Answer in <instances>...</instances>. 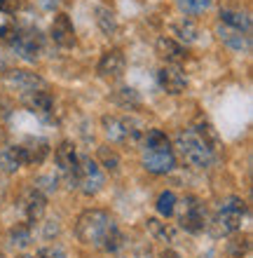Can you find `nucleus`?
<instances>
[{
	"mask_svg": "<svg viewBox=\"0 0 253 258\" xmlns=\"http://www.w3.org/2000/svg\"><path fill=\"white\" fill-rule=\"evenodd\" d=\"M171 33L176 35L174 40H178L181 45H192V42L199 40V28H197V24H195L190 17H183L181 21L171 24Z\"/></svg>",
	"mask_w": 253,
	"mask_h": 258,
	"instance_id": "obj_20",
	"label": "nucleus"
},
{
	"mask_svg": "<svg viewBox=\"0 0 253 258\" xmlns=\"http://www.w3.org/2000/svg\"><path fill=\"white\" fill-rule=\"evenodd\" d=\"M49 38L54 40L56 47L61 49H73L77 45V38H75V26L66 12H59L49 26Z\"/></svg>",
	"mask_w": 253,
	"mask_h": 258,
	"instance_id": "obj_14",
	"label": "nucleus"
},
{
	"mask_svg": "<svg viewBox=\"0 0 253 258\" xmlns=\"http://www.w3.org/2000/svg\"><path fill=\"white\" fill-rule=\"evenodd\" d=\"M17 150H19V160L21 167H31V164H42L49 155V141L45 139H38V136H28L21 143H17Z\"/></svg>",
	"mask_w": 253,
	"mask_h": 258,
	"instance_id": "obj_12",
	"label": "nucleus"
},
{
	"mask_svg": "<svg viewBox=\"0 0 253 258\" xmlns=\"http://www.w3.org/2000/svg\"><path fill=\"white\" fill-rule=\"evenodd\" d=\"M10 63H12V54H7V49L0 47V73L10 71Z\"/></svg>",
	"mask_w": 253,
	"mask_h": 258,
	"instance_id": "obj_32",
	"label": "nucleus"
},
{
	"mask_svg": "<svg viewBox=\"0 0 253 258\" xmlns=\"http://www.w3.org/2000/svg\"><path fill=\"white\" fill-rule=\"evenodd\" d=\"M3 82L7 87L21 92V94L24 92H33V89H45V80L33 71H26V68H10V71H5Z\"/></svg>",
	"mask_w": 253,
	"mask_h": 258,
	"instance_id": "obj_13",
	"label": "nucleus"
},
{
	"mask_svg": "<svg viewBox=\"0 0 253 258\" xmlns=\"http://www.w3.org/2000/svg\"><path fill=\"white\" fill-rule=\"evenodd\" d=\"M176 202H178L176 192H174V190H164V192H159L157 202H155V209H157V214L162 218H171L174 214H176Z\"/></svg>",
	"mask_w": 253,
	"mask_h": 258,
	"instance_id": "obj_24",
	"label": "nucleus"
},
{
	"mask_svg": "<svg viewBox=\"0 0 253 258\" xmlns=\"http://www.w3.org/2000/svg\"><path fill=\"white\" fill-rule=\"evenodd\" d=\"M0 106H3V99H0Z\"/></svg>",
	"mask_w": 253,
	"mask_h": 258,
	"instance_id": "obj_36",
	"label": "nucleus"
},
{
	"mask_svg": "<svg viewBox=\"0 0 253 258\" xmlns=\"http://www.w3.org/2000/svg\"><path fill=\"white\" fill-rule=\"evenodd\" d=\"M218 24H225L230 28H237L241 33H251V14L241 12V10H232V7H225L220 10V21Z\"/></svg>",
	"mask_w": 253,
	"mask_h": 258,
	"instance_id": "obj_19",
	"label": "nucleus"
},
{
	"mask_svg": "<svg viewBox=\"0 0 253 258\" xmlns=\"http://www.w3.org/2000/svg\"><path fill=\"white\" fill-rule=\"evenodd\" d=\"M96 26L101 28L103 35H115L117 31V17L113 10H108V7H96Z\"/></svg>",
	"mask_w": 253,
	"mask_h": 258,
	"instance_id": "obj_23",
	"label": "nucleus"
},
{
	"mask_svg": "<svg viewBox=\"0 0 253 258\" xmlns=\"http://www.w3.org/2000/svg\"><path fill=\"white\" fill-rule=\"evenodd\" d=\"M141 164L148 174L164 176L176 167V153L174 148H159V150H145L141 148Z\"/></svg>",
	"mask_w": 253,
	"mask_h": 258,
	"instance_id": "obj_9",
	"label": "nucleus"
},
{
	"mask_svg": "<svg viewBox=\"0 0 253 258\" xmlns=\"http://www.w3.org/2000/svg\"><path fill=\"white\" fill-rule=\"evenodd\" d=\"M216 35H218V40L225 45L227 49H232L237 54H246L251 52V33H241L237 28H230L225 24H218L216 26Z\"/></svg>",
	"mask_w": 253,
	"mask_h": 258,
	"instance_id": "obj_17",
	"label": "nucleus"
},
{
	"mask_svg": "<svg viewBox=\"0 0 253 258\" xmlns=\"http://www.w3.org/2000/svg\"><path fill=\"white\" fill-rule=\"evenodd\" d=\"M103 185H106V174L103 169L99 167L96 160H92L89 155H82L80 157V169H77V190L82 192V195L92 197L96 192L103 190Z\"/></svg>",
	"mask_w": 253,
	"mask_h": 258,
	"instance_id": "obj_8",
	"label": "nucleus"
},
{
	"mask_svg": "<svg viewBox=\"0 0 253 258\" xmlns=\"http://www.w3.org/2000/svg\"><path fill=\"white\" fill-rule=\"evenodd\" d=\"M157 85L171 96L183 94L188 89V75L174 63H166V66H162L157 71Z\"/></svg>",
	"mask_w": 253,
	"mask_h": 258,
	"instance_id": "obj_16",
	"label": "nucleus"
},
{
	"mask_svg": "<svg viewBox=\"0 0 253 258\" xmlns=\"http://www.w3.org/2000/svg\"><path fill=\"white\" fill-rule=\"evenodd\" d=\"M14 24L7 19V14H0V38H7V35L12 33Z\"/></svg>",
	"mask_w": 253,
	"mask_h": 258,
	"instance_id": "obj_31",
	"label": "nucleus"
},
{
	"mask_svg": "<svg viewBox=\"0 0 253 258\" xmlns=\"http://www.w3.org/2000/svg\"><path fill=\"white\" fill-rule=\"evenodd\" d=\"M21 258H33V256H21Z\"/></svg>",
	"mask_w": 253,
	"mask_h": 258,
	"instance_id": "obj_35",
	"label": "nucleus"
},
{
	"mask_svg": "<svg viewBox=\"0 0 253 258\" xmlns=\"http://www.w3.org/2000/svg\"><path fill=\"white\" fill-rule=\"evenodd\" d=\"M40 5H42V7H47V10H52V7L56 5V0H40Z\"/></svg>",
	"mask_w": 253,
	"mask_h": 258,
	"instance_id": "obj_34",
	"label": "nucleus"
},
{
	"mask_svg": "<svg viewBox=\"0 0 253 258\" xmlns=\"http://www.w3.org/2000/svg\"><path fill=\"white\" fill-rule=\"evenodd\" d=\"M155 52H157V56L162 59V61L174 63V66L188 59L185 45H181V42L174 40V38H169V35H159L157 42H155Z\"/></svg>",
	"mask_w": 253,
	"mask_h": 258,
	"instance_id": "obj_18",
	"label": "nucleus"
},
{
	"mask_svg": "<svg viewBox=\"0 0 253 258\" xmlns=\"http://www.w3.org/2000/svg\"><path fill=\"white\" fill-rule=\"evenodd\" d=\"M124 68H127V59H124L122 49H108V52H103L99 63H96V73L103 80L115 82L124 75Z\"/></svg>",
	"mask_w": 253,
	"mask_h": 258,
	"instance_id": "obj_15",
	"label": "nucleus"
},
{
	"mask_svg": "<svg viewBox=\"0 0 253 258\" xmlns=\"http://www.w3.org/2000/svg\"><path fill=\"white\" fill-rule=\"evenodd\" d=\"M99 167H103L110 174H117L120 171V155L108 146H101L99 148Z\"/></svg>",
	"mask_w": 253,
	"mask_h": 258,
	"instance_id": "obj_25",
	"label": "nucleus"
},
{
	"mask_svg": "<svg viewBox=\"0 0 253 258\" xmlns=\"http://www.w3.org/2000/svg\"><path fill=\"white\" fill-rule=\"evenodd\" d=\"M181 209H178V223L185 232L190 235H197L206 228V207L204 202L195 195H185L181 200Z\"/></svg>",
	"mask_w": 253,
	"mask_h": 258,
	"instance_id": "obj_6",
	"label": "nucleus"
},
{
	"mask_svg": "<svg viewBox=\"0 0 253 258\" xmlns=\"http://www.w3.org/2000/svg\"><path fill=\"white\" fill-rule=\"evenodd\" d=\"M5 40H7L10 52H12L14 56L24 59V61H28V63H35L40 59L42 45H45L42 33L33 26H14L12 33L7 35Z\"/></svg>",
	"mask_w": 253,
	"mask_h": 258,
	"instance_id": "obj_4",
	"label": "nucleus"
},
{
	"mask_svg": "<svg viewBox=\"0 0 253 258\" xmlns=\"http://www.w3.org/2000/svg\"><path fill=\"white\" fill-rule=\"evenodd\" d=\"M54 160H56V169L59 176L63 178V183L68 188L77 185V169H80V155L73 141H61L59 148L54 150Z\"/></svg>",
	"mask_w": 253,
	"mask_h": 258,
	"instance_id": "obj_7",
	"label": "nucleus"
},
{
	"mask_svg": "<svg viewBox=\"0 0 253 258\" xmlns=\"http://www.w3.org/2000/svg\"><path fill=\"white\" fill-rule=\"evenodd\" d=\"M0 258H5V256H0Z\"/></svg>",
	"mask_w": 253,
	"mask_h": 258,
	"instance_id": "obj_37",
	"label": "nucleus"
},
{
	"mask_svg": "<svg viewBox=\"0 0 253 258\" xmlns=\"http://www.w3.org/2000/svg\"><path fill=\"white\" fill-rule=\"evenodd\" d=\"M145 225H148V230H150V235L155 239H162V242H174V228L166 223H162L159 218H148L145 221Z\"/></svg>",
	"mask_w": 253,
	"mask_h": 258,
	"instance_id": "obj_26",
	"label": "nucleus"
},
{
	"mask_svg": "<svg viewBox=\"0 0 253 258\" xmlns=\"http://www.w3.org/2000/svg\"><path fill=\"white\" fill-rule=\"evenodd\" d=\"M213 0H178V7L183 10L188 17H195V14H202L211 7Z\"/></svg>",
	"mask_w": 253,
	"mask_h": 258,
	"instance_id": "obj_28",
	"label": "nucleus"
},
{
	"mask_svg": "<svg viewBox=\"0 0 253 258\" xmlns=\"http://www.w3.org/2000/svg\"><path fill=\"white\" fill-rule=\"evenodd\" d=\"M19 207L24 211V218H26L28 225H38L45 218V211H47V195H42L38 188H26L21 192Z\"/></svg>",
	"mask_w": 253,
	"mask_h": 258,
	"instance_id": "obj_11",
	"label": "nucleus"
},
{
	"mask_svg": "<svg viewBox=\"0 0 253 258\" xmlns=\"http://www.w3.org/2000/svg\"><path fill=\"white\" fill-rule=\"evenodd\" d=\"M246 218V202L237 195H230L220 202L218 211H216V232L218 235H234L241 230V223Z\"/></svg>",
	"mask_w": 253,
	"mask_h": 258,
	"instance_id": "obj_5",
	"label": "nucleus"
},
{
	"mask_svg": "<svg viewBox=\"0 0 253 258\" xmlns=\"http://www.w3.org/2000/svg\"><path fill=\"white\" fill-rule=\"evenodd\" d=\"M75 235L82 244L108 253L120 251L124 244L115 216L106 209H85L75 221Z\"/></svg>",
	"mask_w": 253,
	"mask_h": 258,
	"instance_id": "obj_1",
	"label": "nucleus"
},
{
	"mask_svg": "<svg viewBox=\"0 0 253 258\" xmlns=\"http://www.w3.org/2000/svg\"><path fill=\"white\" fill-rule=\"evenodd\" d=\"M21 103L26 106L35 117H40L42 122H54V96L47 89H33V92H24Z\"/></svg>",
	"mask_w": 253,
	"mask_h": 258,
	"instance_id": "obj_10",
	"label": "nucleus"
},
{
	"mask_svg": "<svg viewBox=\"0 0 253 258\" xmlns=\"http://www.w3.org/2000/svg\"><path fill=\"white\" fill-rule=\"evenodd\" d=\"M33 258H68V256H66V251L59 249V246H45V249H38V251L33 253Z\"/></svg>",
	"mask_w": 253,
	"mask_h": 258,
	"instance_id": "obj_29",
	"label": "nucleus"
},
{
	"mask_svg": "<svg viewBox=\"0 0 253 258\" xmlns=\"http://www.w3.org/2000/svg\"><path fill=\"white\" fill-rule=\"evenodd\" d=\"M7 239H10V244H12L14 249H26V246L33 242V225H28L26 221H24V223H17L12 230H10Z\"/></svg>",
	"mask_w": 253,
	"mask_h": 258,
	"instance_id": "obj_22",
	"label": "nucleus"
},
{
	"mask_svg": "<svg viewBox=\"0 0 253 258\" xmlns=\"http://www.w3.org/2000/svg\"><path fill=\"white\" fill-rule=\"evenodd\" d=\"M174 141H176V150L183 157V162H188L195 169H209L216 160V150H213L211 141L195 127L181 129Z\"/></svg>",
	"mask_w": 253,
	"mask_h": 258,
	"instance_id": "obj_2",
	"label": "nucleus"
},
{
	"mask_svg": "<svg viewBox=\"0 0 253 258\" xmlns=\"http://www.w3.org/2000/svg\"><path fill=\"white\" fill-rule=\"evenodd\" d=\"M159 258H181V256H178L176 251H171V249H166V251L162 253V256H159Z\"/></svg>",
	"mask_w": 253,
	"mask_h": 258,
	"instance_id": "obj_33",
	"label": "nucleus"
},
{
	"mask_svg": "<svg viewBox=\"0 0 253 258\" xmlns=\"http://www.w3.org/2000/svg\"><path fill=\"white\" fill-rule=\"evenodd\" d=\"M21 7V0H0V14H14Z\"/></svg>",
	"mask_w": 253,
	"mask_h": 258,
	"instance_id": "obj_30",
	"label": "nucleus"
},
{
	"mask_svg": "<svg viewBox=\"0 0 253 258\" xmlns=\"http://www.w3.org/2000/svg\"><path fill=\"white\" fill-rule=\"evenodd\" d=\"M101 127L108 141L120 143V146H138L145 132L143 124L131 115H103Z\"/></svg>",
	"mask_w": 253,
	"mask_h": 258,
	"instance_id": "obj_3",
	"label": "nucleus"
},
{
	"mask_svg": "<svg viewBox=\"0 0 253 258\" xmlns=\"http://www.w3.org/2000/svg\"><path fill=\"white\" fill-rule=\"evenodd\" d=\"M113 101L120 103L122 108H134V106H138L141 103V96H138L136 89H131V87H120L113 94Z\"/></svg>",
	"mask_w": 253,
	"mask_h": 258,
	"instance_id": "obj_27",
	"label": "nucleus"
},
{
	"mask_svg": "<svg viewBox=\"0 0 253 258\" xmlns=\"http://www.w3.org/2000/svg\"><path fill=\"white\" fill-rule=\"evenodd\" d=\"M21 169V160H19V150L17 143H0V171L5 174H17Z\"/></svg>",
	"mask_w": 253,
	"mask_h": 258,
	"instance_id": "obj_21",
	"label": "nucleus"
}]
</instances>
